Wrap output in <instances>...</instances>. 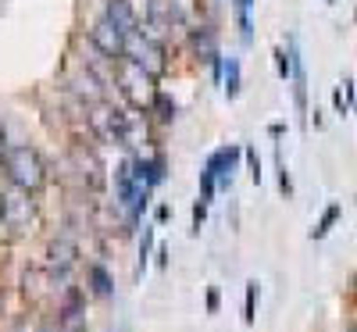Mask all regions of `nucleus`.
Wrapping results in <instances>:
<instances>
[{
  "label": "nucleus",
  "mask_w": 357,
  "mask_h": 332,
  "mask_svg": "<svg viewBox=\"0 0 357 332\" xmlns=\"http://www.w3.org/2000/svg\"><path fill=\"white\" fill-rule=\"evenodd\" d=\"M72 93H79V97H86L89 104H100V93H104V86H100V79L93 75V72H79L75 79H72Z\"/></svg>",
  "instance_id": "obj_9"
},
{
  "label": "nucleus",
  "mask_w": 357,
  "mask_h": 332,
  "mask_svg": "<svg viewBox=\"0 0 357 332\" xmlns=\"http://www.w3.org/2000/svg\"><path fill=\"white\" fill-rule=\"evenodd\" d=\"M8 150H11V146H8V136H4V129H0V165H4V158H8Z\"/></svg>",
  "instance_id": "obj_23"
},
{
  "label": "nucleus",
  "mask_w": 357,
  "mask_h": 332,
  "mask_svg": "<svg viewBox=\"0 0 357 332\" xmlns=\"http://www.w3.org/2000/svg\"><path fill=\"white\" fill-rule=\"evenodd\" d=\"M204 222H207V200H197L193 204V232H200Z\"/></svg>",
  "instance_id": "obj_20"
},
{
  "label": "nucleus",
  "mask_w": 357,
  "mask_h": 332,
  "mask_svg": "<svg viewBox=\"0 0 357 332\" xmlns=\"http://www.w3.org/2000/svg\"><path fill=\"white\" fill-rule=\"evenodd\" d=\"M222 86H225V93L229 100L240 93V61L236 57H225V68H222Z\"/></svg>",
  "instance_id": "obj_13"
},
{
  "label": "nucleus",
  "mask_w": 357,
  "mask_h": 332,
  "mask_svg": "<svg viewBox=\"0 0 357 332\" xmlns=\"http://www.w3.org/2000/svg\"><path fill=\"white\" fill-rule=\"evenodd\" d=\"M104 18H111V22H114V25L126 33V36L139 33V18H136V11H132L129 0H107V11H104Z\"/></svg>",
  "instance_id": "obj_8"
},
{
  "label": "nucleus",
  "mask_w": 357,
  "mask_h": 332,
  "mask_svg": "<svg viewBox=\"0 0 357 332\" xmlns=\"http://www.w3.org/2000/svg\"><path fill=\"white\" fill-rule=\"evenodd\" d=\"M243 158H247V165H250V179H254V183H261V161H257V154H254V146H243Z\"/></svg>",
  "instance_id": "obj_18"
},
{
  "label": "nucleus",
  "mask_w": 357,
  "mask_h": 332,
  "mask_svg": "<svg viewBox=\"0 0 357 332\" xmlns=\"http://www.w3.org/2000/svg\"><path fill=\"white\" fill-rule=\"evenodd\" d=\"M275 68H279L282 79L293 75V50H289V54H286V50H275Z\"/></svg>",
  "instance_id": "obj_16"
},
{
  "label": "nucleus",
  "mask_w": 357,
  "mask_h": 332,
  "mask_svg": "<svg viewBox=\"0 0 357 332\" xmlns=\"http://www.w3.org/2000/svg\"><path fill=\"white\" fill-rule=\"evenodd\" d=\"M254 308H257V282H247V300H243V322L254 325Z\"/></svg>",
  "instance_id": "obj_14"
},
{
  "label": "nucleus",
  "mask_w": 357,
  "mask_h": 332,
  "mask_svg": "<svg viewBox=\"0 0 357 332\" xmlns=\"http://www.w3.org/2000/svg\"><path fill=\"white\" fill-rule=\"evenodd\" d=\"M72 261H75V247L68 243V239H61V243H54V247H50V268L68 271V268H72Z\"/></svg>",
  "instance_id": "obj_11"
},
{
  "label": "nucleus",
  "mask_w": 357,
  "mask_h": 332,
  "mask_svg": "<svg viewBox=\"0 0 357 332\" xmlns=\"http://www.w3.org/2000/svg\"><path fill=\"white\" fill-rule=\"evenodd\" d=\"M168 218H172V211L161 204V207H158V222H168Z\"/></svg>",
  "instance_id": "obj_24"
},
{
  "label": "nucleus",
  "mask_w": 357,
  "mask_h": 332,
  "mask_svg": "<svg viewBox=\"0 0 357 332\" xmlns=\"http://www.w3.org/2000/svg\"><path fill=\"white\" fill-rule=\"evenodd\" d=\"M89 40H93V47H97L104 57H111V61H114V57L126 54V40H129V36H126L111 18H100L93 29H89Z\"/></svg>",
  "instance_id": "obj_5"
},
{
  "label": "nucleus",
  "mask_w": 357,
  "mask_h": 332,
  "mask_svg": "<svg viewBox=\"0 0 357 332\" xmlns=\"http://www.w3.org/2000/svg\"><path fill=\"white\" fill-rule=\"evenodd\" d=\"M151 72L146 68H139L136 61H126L122 65V72H118V82H122V93L136 104V107H143V104H151L154 100V89H151Z\"/></svg>",
  "instance_id": "obj_4"
},
{
  "label": "nucleus",
  "mask_w": 357,
  "mask_h": 332,
  "mask_svg": "<svg viewBox=\"0 0 357 332\" xmlns=\"http://www.w3.org/2000/svg\"><path fill=\"white\" fill-rule=\"evenodd\" d=\"M193 43H197V54L204 57V61H218V47H215V33L211 29H197V36H193Z\"/></svg>",
  "instance_id": "obj_12"
},
{
  "label": "nucleus",
  "mask_w": 357,
  "mask_h": 332,
  "mask_svg": "<svg viewBox=\"0 0 357 332\" xmlns=\"http://www.w3.org/2000/svg\"><path fill=\"white\" fill-rule=\"evenodd\" d=\"M93 289H97L100 296L111 293V282H107V271H104V268H93Z\"/></svg>",
  "instance_id": "obj_19"
},
{
  "label": "nucleus",
  "mask_w": 357,
  "mask_h": 332,
  "mask_svg": "<svg viewBox=\"0 0 357 332\" xmlns=\"http://www.w3.org/2000/svg\"><path fill=\"white\" fill-rule=\"evenodd\" d=\"M207 311H211V315L218 311V289H211V293H207Z\"/></svg>",
  "instance_id": "obj_22"
},
{
  "label": "nucleus",
  "mask_w": 357,
  "mask_h": 332,
  "mask_svg": "<svg viewBox=\"0 0 357 332\" xmlns=\"http://www.w3.org/2000/svg\"><path fill=\"white\" fill-rule=\"evenodd\" d=\"M243 158V150L240 146H222V150H215L211 158H207V172H215V179H218V186H232V175H236V161Z\"/></svg>",
  "instance_id": "obj_7"
},
{
  "label": "nucleus",
  "mask_w": 357,
  "mask_h": 332,
  "mask_svg": "<svg viewBox=\"0 0 357 332\" xmlns=\"http://www.w3.org/2000/svg\"><path fill=\"white\" fill-rule=\"evenodd\" d=\"M151 247H154V232L146 229L143 243H139V276H143V268H146V257H151Z\"/></svg>",
  "instance_id": "obj_17"
},
{
  "label": "nucleus",
  "mask_w": 357,
  "mask_h": 332,
  "mask_svg": "<svg viewBox=\"0 0 357 332\" xmlns=\"http://www.w3.org/2000/svg\"><path fill=\"white\" fill-rule=\"evenodd\" d=\"M89 126H93V133L104 143H126L129 139V114H122L118 107L93 104V111H89Z\"/></svg>",
  "instance_id": "obj_2"
},
{
  "label": "nucleus",
  "mask_w": 357,
  "mask_h": 332,
  "mask_svg": "<svg viewBox=\"0 0 357 332\" xmlns=\"http://www.w3.org/2000/svg\"><path fill=\"white\" fill-rule=\"evenodd\" d=\"M158 107H161V118H168V122H172V118H175V104L165 97V93H158Z\"/></svg>",
  "instance_id": "obj_21"
},
{
  "label": "nucleus",
  "mask_w": 357,
  "mask_h": 332,
  "mask_svg": "<svg viewBox=\"0 0 357 332\" xmlns=\"http://www.w3.org/2000/svg\"><path fill=\"white\" fill-rule=\"evenodd\" d=\"M29 218H33V200H29V190L15 186L11 193L0 197V222H8V225H25Z\"/></svg>",
  "instance_id": "obj_6"
},
{
  "label": "nucleus",
  "mask_w": 357,
  "mask_h": 332,
  "mask_svg": "<svg viewBox=\"0 0 357 332\" xmlns=\"http://www.w3.org/2000/svg\"><path fill=\"white\" fill-rule=\"evenodd\" d=\"M4 168H8V179L15 186L36 193L43 186V161L36 158V150L29 146H11L8 158H4Z\"/></svg>",
  "instance_id": "obj_1"
},
{
  "label": "nucleus",
  "mask_w": 357,
  "mask_h": 332,
  "mask_svg": "<svg viewBox=\"0 0 357 332\" xmlns=\"http://www.w3.org/2000/svg\"><path fill=\"white\" fill-rule=\"evenodd\" d=\"M172 25H193V0H161Z\"/></svg>",
  "instance_id": "obj_10"
},
{
  "label": "nucleus",
  "mask_w": 357,
  "mask_h": 332,
  "mask_svg": "<svg viewBox=\"0 0 357 332\" xmlns=\"http://www.w3.org/2000/svg\"><path fill=\"white\" fill-rule=\"evenodd\" d=\"M126 57H129V61H136L139 68H146L151 75H165V68H168L161 43L151 40V36H143V33H132L126 40Z\"/></svg>",
  "instance_id": "obj_3"
},
{
  "label": "nucleus",
  "mask_w": 357,
  "mask_h": 332,
  "mask_svg": "<svg viewBox=\"0 0 357 332\" xmlns=\"http://www.w3.org/2000/svg\"><path fill=\"white\" fill-rule=\"evenodd\" d=\"M336 218H340V207H329V211H325V215H321V222H318V229H311V236H314V239H321L325 232H329V229H333V222H336Z\"/></svg>",
  "instance_id": "obj_15"
}]
</instances>
